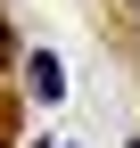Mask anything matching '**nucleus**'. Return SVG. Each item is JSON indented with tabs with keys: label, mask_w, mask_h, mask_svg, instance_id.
I'll list each match as a JSON object with an SVG mask.
<instances>
[{
	"label": "nucleus",
	"mask_w": 140,
	"mask_h": 148,
	"mask_svg": "<svg viewBox=\"0 0 140 148\" xmlns=\"http://www.w3.org/2000/svg\"><path fill=\"white\" fill-rule=\"evenodd\" d=\"M25 82H33V99H66V66L49 58V49H33V58H25Z\"/></svg>",
	"instance_id": "obj_1"
},
{
	"label": "nucleus",
	"mask_w": 140,
	"mask_h": 148,
	"mask_svg": "<svg viewBox=\"0 0 140 148\" xmlns=\"http://www.w3.org/2000/svg\"><path fill=\"white\" fill-rule=\"evenodd\" d=\"M132 148H140V140H132Z\"/></svg>",
	"instance_id": "obj_2"
}]
</instances>
